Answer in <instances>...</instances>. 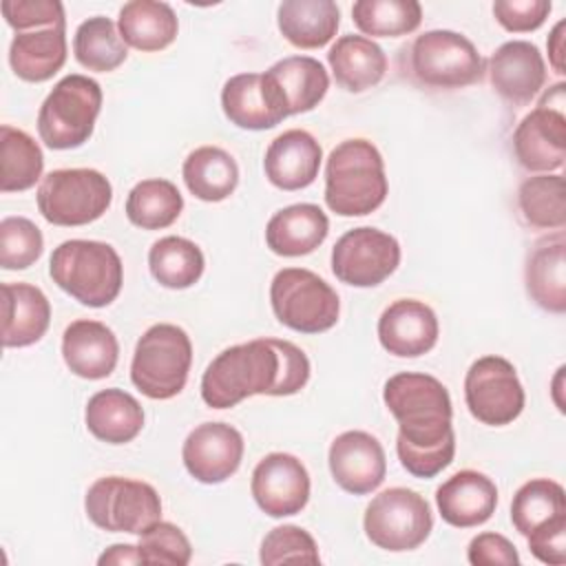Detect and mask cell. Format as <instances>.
<instances>
[{
  "label": "cell",
  "mask_w": 566,
  "mask_h": 566,
  "mask_svg": "<svg viewBox=\"0 0 566 566\" xmlns=\"http://www.w3.org/2000/svg\"><path fill=\"white\" fill-rule=\"evenodd\" d=\"M382 400L398 422L396 451L413 478H436L455 453L451 396L447 387L416 371H400L385 382Z\"/></svg>",
  "instance_id": "6da1fadb"
},
{
  "label": "cell",
  "mask_w": 566,
  "mask_h": 566,
  "mask_svg": "<svg viewBox=\"0 0 566 566\" xmlns=\"http://www.w3.org/2000/svg\"><path fill=\"white\" fill-rule=\"evenodd\" d=\"M310 380V360L301 347L281 338H254L217 354L201 376V398L212 409H228L241 400L292 396Z\"/></svg>",
  "instance_id": "7a4b0ae2"
},
{
  "label": "cell",
  "mask_w": 566,
  "mask_h": 566,
  "mask_svg": "<svg viewBox=\"0 0 566 566\" xmlns=\"http://www.w3.org/2000/svg\"><path fill=\"white\" fill-rule=\"evenodd\" d=\"M380 150L363 137L340 142L325 164V203L340 217H365L387 197Z\"/></svg>",
  "instance_id": "3957f363"
},
{
  "label": "cell",
  "mask_w": 566,
  "mask_h": 566,
  "mask_svg": "<svg viewBox=\"0 0 566 566\" xmlns=\"http://www.w3.org/2000/svg\"><path fill=\"white\" fill-rule=\"evenodd\" d=\"M53 283L88 307L111 305L124 283V265L111 243L69 239L49 261Z\"/></svg>",
  "instance_id": "277c9868"
},
{
  "label": "cell",
  "mask_w": 566,
  "mask_h": 566,
  "mask_svg": "<svg viewBox=\"0 0 566 566\" xmlns=\"http://www.w3.org/2000/svg\"><path fill=\"white\" fill-rule=\"evenodd\" d=\"M405 53L411 80L427 88H462L480 82L484 75L482 55L475 44L458 31H424Z\"/></svg>",
  "instance_id": "5b68a950"
},
{
  "label": "cell",
  "mask_w": 566,
  "mask_h": 566,
  "mask_svg": "<svg viewBox=\"0 0 566 566\" xmlns=\"http://www.w3.org/2000/svg\"><path fill=\"white\" fill-rule=\"evenodd\" d=\"M192 365V343L188 334L172 323L150 325L137 340L130 380L153 400L177 396L188 380Z\"/></svg>",
  "instance_id": "8992f818"
},
{
  "label": "cell",
  "mask_w": 566,
  "mask_h": 566,
  "mask_svg": "<svg viewBox=\"0 0 566 566\" xmlns=\"http://www.w3.org/2000/svg\"><path fill=\"white\" fill-rule=\"evenodd\" d=\"M102 111L99 84L80 73L62 77L38 113V135L51 150H71L88 142Z\"/></svg>",
  "instance_id": "52a82bcc"
},
{
  "label": "cell",
  "mask_w": 566,
  "mask_h": 566,
  "mask_svg": "<svg viewBox=\"0 0 566 566\" xmlns=\"http://www.w3.org/2000/svg\"><path fill=\"white\" fill-rule=\"evenodd\" d=\"M270 303L279 323L301 334L327 332L340 314L336 290L305 268L279 270L270 283Z\"/></svg>",
  "instance_id": "ba28073f"
},
{
  "label": "cell",
  "mask_w": 566,
  "mask_h": 566,
  "mask_svg": "<svg viewBox=\"0 0 566 566\" xmlns=\"http://www.w3.org/2000/svg\"><path fill=\"white\" fill-rule=\"evenodd\" d=\"M38 210L53 226H86L97 221L113 201L111 181L93 168L51 170L38 188Z\"/></svg>",
  "instance_id": "9c48e42d"
},
{
  "label": "cell",
  "mask_w": 566,
  "mask_h": 566,
  "mask_svg": "<svg viewBox=\"0 0 566 566\" xmlns=\"http://www.w3.org/2000/svg\"><path fill=\"white\" fill-rule=\"evenodd\" d=\"M84 511L102 531L142 535L161 520V500L148 482L106 475L88 486Z\"/></svg>",
  "instance_id": "30bf717a"
},
{
  "label": "cell",
  "mask_w": 566,
  "mask_h": 566,
  "mask_svg": "<svg viewBox=\"0 0 566 566\" xmlns=\"http://www.w3.org/2000/svg\"><path fill=\"white\" fill-rule=\"evenodd\" d=\"M365 535L371 544L389 553L418 548L433 528L429 502L405 486H391L378 493L365 509Z\"/></svg>",
  "instance_id": "8fae6325"
},
{
  "label": "cell",
  "mask_w": 566,
  "mask_h": 566,
  "mask_svg": "<svg viewBox=\"0 0 566 566\" xmlns=\"http://www.w3.org/2000/svg\"><path fill=\"white\" fill-rule=\"evenodd\" d=\"M464 402L482 424H511L524 409V387L513 363L502 356L478 358L464 376Z\"/></svg>",
  "instance_id": "7c38bea8"
},
{
  "label": "cell",
  "mask_w": 566,
  "mask_h": 566,
  "mask_svg": "<svg viewBox=\"0 0 566 566\" xmlns=\"http://www.w3.org/2000/svg\"><path fill=\"white\" fill-rule=\"evenodd\" d=\"M400 263V243L396 237L360 226L347 230L332 248V272L340 283L354 287H374L389 279Z\"/></svg>",
  "instance_id": "4fadbf2b"
},
{
  "label": "cell",
  "mask_w": 566,
  "mask_h": 566,
  "mask_svg": "<svg viewBox=\"0 0 566 566\" xmlns=\"http://www.w3.org/2000/svg\"><path fill=\"white\" fill-rule=\"evenodd\" d=\"M250 491L256 506L270 517L296 515L310 500V473L296 455L274 451L254 467Z\"/></svg>",
  "instance_id": "5bb4252c"
},
{
  "label": "cell",
  "mask_w": 566,
  "mask_h": 566,
  "mask_svg": "<svg viewBox=\"0 0 566 566\" xmlns=\"http://www.w3.org/2000/svg\"><path fill=\"white\" fill-rule=\"evenodd\" d=\"M243 458V436L226 422H201L184 440L186 471L203 484L226 482Z\"/></svg>",
  "instance_id": "9a60e30c"
},
{
  "label": "cell",
  "mask_w": 566,
  "mask_h": 566,
  "mask_svg": "<svg viewBox=\"0 0 566 566\" xmlns=\"http://www.w3.org/2000/svg\"><path fill=\"white\" fill-rule=\"evenodd\" d=\"M327 462L334 482L352 495L376 491L387 473L382 444L371 433L358 429L343 431L332 440Z\"/></svg>",
  "instance_id": "2e32d148"
},
{
  "label": "cell",
  "mask_w": 566,
  "mask_h": 566,
  "mask_svg": "<svg viewBox=\"0 0 566 566\" xmlns=\"http://www.w3.org/2000/svg\"><path fill=\"white\" fill-rule=\"evenodd\" d=\"M513 153L522 168L553 172L566 159V113L537 104L513 133Z\"/></svg>",
  "instance_id": "e0dca14e"
},
{
  "label": "cell",
  "mask_w": 566,
  "mask_h": 566,
  "mask_svg": "<svg viewBox=\"0 0 566 566\" xmlns=\"http://www.w3.org/2000/svg\"><path fill=\"white\" fill-rule=\"evenodd\" d=\"M226 117L245 130H265L281 124L287 115L281 93L265 73L232 75L221 88Z\"/></svg>",
  "instance_id": "ac0fdd59"
},
{
  "label": "cell",
  "mask_w": 566,
  "mask_h": 566,
  "mask_svg": "<svg viewBox=\"0 0 566 566\" xmlns=\"http://www.w3.org/2000/svg\"><path fill=\"white\" fill-rule=\"evenodd\" d=\"M440 325L436 312L416 298H398L378 318V340L398 358H418L438 343Z\"/></svg>",
  "instance_id": "d6986e66"
},
{
  "label": "cell",
  "mask_w": 566,
  "mask_h": 566,
  "mask_svg": "<svg viewBox=\"0 0 566 566\" xmlns=\"http://www.w3.org/2000/svg\"><path fill=\"white\" fill-rule=\"evenodd\" d=\"M489 80L495 93L513 106L528 104L546 82L539 49L526 40H511L489 57Z\"/></svg>",
  "instance_id": "ffe728a7"
},
{
  "label": "cell",
  "mask_w": 566,
  "mask_h": 566,
  "mask_svg": "<svg viewBox=\"0 0 566 566\" xmlns=\"http://www.w3.org/2000/svg\"><path fill=\"white\" fill-rule=\"evenodd\" d=\"M436 504L447 524L455 528L480 526L495 513L497 486L489 475L464 469L436 489Z\"/></svg>",
  "instance_id": "44dd1931"
},
{
  "label": "cell",
  "mask_w": 566,
  "mask_h": 566,
  "mask_svg": "<svg viewBox=\"0 0 566 566\" xmlns=\"http://www.w3.org/2000/svg\"><path fill=\"white\" fill-rule=\"evenodd\" d=\"M323 150L303 128H290L274 137L265 150L263 168L272 186L281 190H301L318 177Z\"/></svg>",
  "instance_id": "7402d4cb"
},
{
  "label": "cell",
  "mask_w": 566,
  "mask_h": 566,
  "mask_svg": "<svg viewBox=\"0 0 566 566\" xmlns=\"http://www.w3.org/2000/svg\"><path fill=\"white\" fill-rule=\"evenodd\" d=\"M62 358L75 376L102 380L111 376L117 365L119 343L108 325L77 318L62 334Z\"/></svg>",
  "instance_id": "603a6c76"
},
{
  "label": "cell",
  "mask_w": 566,
  "mask_h": 566,
  "mask_svg": "<svg viewBox=\"0 0 566 566\" xmlns=\"http://www.w3.org/2000/svg\"><path fill=\"white\" fill-rule=\"evenodd\" d=\"M524 283L528 296L546 312L566 310V237L555 230L533 243L526 254Z\"/></svg>",
  "instance_id": "cb8c5ba5"
},
{
  "label": "cell",
  "mask_w": 566,
  "mask_h": 566,
  "mask_svg": "<svg viewBox=\"0 0 566 566\" xmlns=\"http://www.w3.org/2000/svg\"><path fill=\"white\" fill-rule=\"evenodd\" d=\"M51 323V305L44 292L31 283H2V345L29 347L38 343Z\"/></svg>",
  "instance_id": "d4e9b609"
},
{
  "label": "cell",
  "mask_w": 566,
  "mask_h": 566,
  "mask_svg": "<svg viewBox=\"0 0 566 566\" xmlns=\"http://www.w3.org/2000/svg\"><path fill=\"white\" fill-rule=\"evenodd\" d=\"M329 232V219L316 203H294L274 212L265 226V243L279 256L314 252Z\"/></svg>",
  "instance_id": "484cf974"
},
{
  "label": "cell",
  "mask_w": 566,
  "mask_h": 566,
  "mask_svg": "<svg viewBox=\"0 0 566 566\" xmlns=\"http://www.w3.org/2000/svg\"><path fill=\"white\" fill-rule=\"evenodd\" d=\"M329 69L340 88L349 93H363L376 86L387 73L385 51L365 35H343L327 53Z\"/></svg>",
  "instance_id": "4316f807"
},
{
  "label": "cell",
  "mask_w": 566,
  "mask_h": 566,
  "mask_svg": "<svg viewBox=\"0 0 566 566\" xmlns=\"http://www.w3.org/2000/svg\"><path fill=\"white\" fill-rule=\"evenodd\" d=\"M66 62V29L46 27L15 33L9 46L11 71L24 82H46Z\"/></svg>",
  "instance_id": "83f0119b"
},
{
  "label": "cell",
  "mask_w": 566,
  "mask_h": 566,
  "mask_svg": "<svg viewBox=\"0 0 566 566\" xmlns=\"http://www.w3.org/2000/svg\"><path fill=\"white\" fill-rule=\"evenodd\" d=\"M84 422L97 440L126 444L139 436L144 427V409L137 398L124 389H102L88 398Z\"/></svg>",
  "instance_id": "f1b7e54d"
},
{
  "label": "cell",
  "mask_w": 566,
  "mask_h": 566,
  "mask_svg": "<svg viewBox=\"0 0 566 566\" xmlns=\"http://www.w3.org/2000/svg\"><path fill=\"white\" fill-rule=\"evenodd\" d=\"M265 75L274 82L283 97L287 115L307 113L325 97L329 75L325 66L310 55H290L274 62Z\"/></svg>",
  "instance_id": "f546056e"
},
{
  "label": "cell",
  "mask_w": 566,
  "mask_h": 566,
  "mask_svg": "<svg viewBox=\"0 0 566 566\" xmlns=\"http://www.w3.org/2000/svg\"><path fill=\"white\" fill-rule=\"evenodd\" d=\"M117 29L126 46L150 53L161 51L175 42L179 20L168 2L133 0L119 9Z\"/></svg>",
  "instance_id": "4dcf8cb0"
},
{
  "label": "cell",
  "mask_w": 566,
  "mask_h": 566,
  "mask_svg": "<svg viewBox=\"0 0 566 566\" xmlns=\"http://www.w3.org/2000/svg\"><path fill=\"white\" fill-rule=\"evenodd\" d=\"M279 31L298 49L325 46L340 24V11L332 0H285L276 11Z\"/></svg>",
  "instance_id": "1f68e13d"
},
{
  "label": "cell",
  "mask_w": 566,
  "mask_h": 566,
  "mask_svg": "<svg viewBox=\"0 0 566 566\" xmlns=\"http://www.w3.org/2000/svg\"><path fill=\"white\" fill-rule=\"evenodd\" d=\"M186 188L201 201H223L239 184V166L230 153L219 146L195 148L181 168Z\"/></svg>",
  "instance_id": "d6a6232c"
},
{
  "label": "cell",
  "mask_w": 566,
  "mask_h": 566,
  "mask_svg": "<svg viewBox=\"0 0 566 566\" xmlns=\"http://www.w3.org/2000/svg\"><path fill=\"white\" fill-rule=\"evenodd\" d=\"M148 268L153 279L168 290H186L195 285L206 268L201 248L184 237H161L148 250Z\"/></svg>",
  "instance_id": "836d02e7"
},
{
  "label": "cell",
  "mask_w": 566,
  "mask_h": 566,
  "mask_svg": "<svg viewBox=\"0 0 566 566\" xmlns=\"http://www.w3.org/2000/svg\"><path fill=\"white\" fill-rule=\"evenodd\" d=\"M184 210V197L168 179H144L126 197V217L142 230H164Z\"/></svg>",
  "instance_id": "e575fe53"
},
{
  "label": "cell",
  "mask_w": 566,
  "mask_h": 566,
  "mask_svg": "<svg viewBox=\"0 0 566 566\" xmlns=\"http://www.w3.org/2000/svg\"><path fill=\"white\" fill-rule=\"evenodd\" d=\"M73 55L84 69L108 73L124 64L128 49L111 18L93 15L77 27L73 38Z\"/></svg>",
  "instance_id": "d590c367"
},
{
  "label": "cell",
  "mask_w": 566,
  "mask_h": 566,
  "mask_svg": "<svg viewBox=\"0 0 566 566\" xmlns=\"http://www.w3.org/2000/svg\"><path fill=\"white\" fill-rule=\"evenodd\" d=\"M0 190L2 192H22L35 186L42 177L44 157L38 142L20 128L4 124L0 128Z\"/></svg>",
  "instance_id": "8d00e7d4"
},
{
  "label": "cell",
  "mask_w": 566,
  "mask_h": 566,
  "mask_svg": "<svg viewBox=\"0 0 566 566\" xmlns=\"http://www.w3.org/2000/svg\"><path fill=\"white\" fill-rule=\"evenodd\" d=\"M517 208L524 221L537 230H562L566 226V192L562 175H535L520 184Z\"/></svg>",
  "instance_id": "74e56055"
},
{
  "label": "cell",
  "mask_w": 566,
  "mask_h": 566,
  "mask_svg": "<svg viewBox=\"0 0 566 566\" xmlns=\"http://www.w3.org/2000/svg\"><path fill=\"white\" fill-rule=\"evenodd\" d=\"M566 515L564 486L548 478L524 482L511 502V522L520 535H528L548 520Z\"/></svg>",
  "instance_id": "f35d334b"
},
{
  "label": "cell",
  "mask_w": 566,
  "mask_h": 566,
  "mask_svg": "<svg viewBox=\"0 0 566 566\" xmlns=\"http://www.w3.org/2000/svg\"><path fill=\"white\" fill-rule=\"evenodd\" d=\"M352 20L365 35L398 38L413 33L422 22V7L416 0H358Z\"/></svg>",
  "instance_id": "ab89813d"
},
{
  "label": "cell",
  "mask_w": 566,
  "mask_h": 566,
  "mask_svg": "<svg viewBox=\"0 0 566 566\" xmlns=\"http://www.w3.org/2000/svg\"><path fill=\"white\" fill-rule=\"evenodd\" d=\"M44 248L40 228L27 217H4L0 221V265L4 270H27Z\"/></svg>",
  "instance_id": "60d3db41"
},
{
  "label": "cell",
  "mask_w": 566,
  "mask_h": 566,
  "mask_svg": "<svg viewBox=\"0 0 566 566\" xmlns=\"http://www.w3.org/2000/svg\"><path fill=\"white\" fill-rule=\"evenodd\" d=\"M261 564L276 566V564H318V546L314 537L294 524H283L272 528L263 542L259 553Z\"/></svg>",
  "instance_id": "b9f144b4"
},
{
  "label": "cell",
  "mask_w": 566,
  "mask_h": 566,
  "mask_svg": "<svg viewBox=\"0 0 566 566\" xmlns=\"http://www.w3.org/2000/svg\"><path fill=\"white\" fill-rule=\"evenodd\" d=\"M137 548L142 555V564L186 566L192 557V546L186 533L179 526L161 520L139 535Z\"/></svg>",
  "instance_id": "7bdbcfd3"
},
{
  "label": "cell",
  "mask_w": 566,
  "mask_h": 566,
  "mask_svg": "<svg viewBox=\"0 0 566 566\" xmlns=\"http://www.w3.org/2000/svg\"><path fill=\"white\" fill-rule=\"evenodd\" d=\"M2 15L18 33L66 24L64 7L57 0H4Z\"/></svg>",
  "instance_id": "ee69618b"
},
{
  "label": "cell",
  "mask_w": 566,
  "mask_h": 566,
  "mask_svg": "<svg viewBox=\"0 0 566 566\" xmlns=\"http://www.w3.org/2000/svg\"><path fill=\"white\" fill-rule=\"evenodd\" d=\"M551 0H495L493 15L511 33L535 31L548 18Z\"/></svg>",
  "instance_id": "f6af8a7d"
},
{
  "label": "cell",
  "mask_w": 566,
  "mask_h": 566,
  "mask_svg": "<svg viewBox=\"0 0 566 566\" xmlns=\"http://www.w3.org/2000/svg\"><path fill=\"white\" fill-rule=\"evenodd\" d=\"M531 553L548 566L566 564V515L544 522L526 535Z\"/></svg>",
  "instance_id": "bcb514c9"
},
{
  "label": "cell",
  "mask_w": 566,
  "mask_h": 566,
  "mask_svg": "<svg viewBox=\"0 0 566 566\" xmlns=\"http://www.w3.org/2000/svg\"><path fill=\"white\" fill-rule=\"evenodd\" d=\"M467 559L473 566H517L520 555L513 542L500 533H480L469 542Z\"/></svg>",
  "instance_id": "7dc6e473"
},
{
  "label": "cell",
  "mask_w": 566,
  "mask_h": 566,
  "mask_svg": "<svg viewBox=\"0 0 566 566\" xmlns=\"http://www.w3.org/2000/svg\"><path fill=\"white\" fill-rule=\"evenodd\" d=\"M566 20H559L551 35H548V60H551V66L555 69V73L564 75L566 73V64H564V57H566Z\"/></svg>",
  "instance_id": "c3c4849f"
},
{
  "label": "cell",
  "mask_w": 566,
  "mask_h": 566,
  "mask_svg": "<svg viewBox=\"0 0 566 566\" xmlns=\"http://www.w3.org/2000/svg\"><path fill=\"white\" fill-rule=\"evenodd\" d=\"M97 564L99 566H104V564H117V566H122V564H142V555H139V548L133 546V544H113L99 555Z\"/></svg>",
  "instance_id": "681fc988"
}]
</instances>
